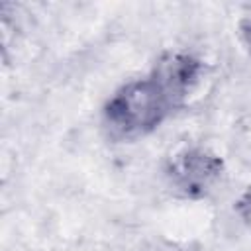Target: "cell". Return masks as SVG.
<instances>
[{"label":"cell","mask_w":251,"mask_h":251,"mask_svg":"<svg viewBox=\"0 0 251 251\" xmlns=\"http://www.w3.org/2000/svg\"><path fill=\"white\" fill-rule=\"evenodd\" d=\"M235 214L241 224L251 231V184H247L235 200Z\"/></svg>","instance_id":"4"},{"label":"cell","mask_w":251,"mask_h":251,"mask_svg":"<svg viewBox=\"0 0 251 251\" xmlns=\"http://www.w3.org/2000/svg\"><path fill=\"white\" fill-rule=\"evenodd\" d=\"M226 173L224 161L212 149L188 143L178 147L165 165V176L173 188L184 196H206L222 180Z\"/></svg>","instance_id":"2"},{"label":"cell","mask_w":251,"mask_h":251,"mask_svg":"<svg viewBox=\"0 0 251 251\" xmlns=\"http://www.w3.org/2000/svg\"><path fill=\"white\" fill-rule=\"evenodd\" d=\"M161 84L147 73L120 84L102 106V126L116 141H135L153 133L175 112Z\"/></svg>","instance_id":"1"},{"label":"cell","mask_w":251,"mask_h":251,"mask_svg":"<svg viewBox=\"0 0 251 251\" xmlns=\"http://www.w3.org/2000/svg\"><path fill=\"white\" fill-rule=\"evenodd\" d=\"M149 75L161 84V88L167 92V96L178 110L186 104L188 96L200 86L206 75V65L202 59L188 51L169 49L157 57Z\"/></svg>","instance_id":"3"},{"label":"cell","mask_w":251,"mask_h":251,"mask_svg":"<svg viewBox=\"0 0 251 251\" xmlns=\"http://www.w3.org/2000/svg\"><path fill=\"white\" fill-rule=\"evenodd\" d=\"M239 41L247 51V55L251 57V14L239 20Z\"/></svg>","instance_id":"5"}]
</instances>
